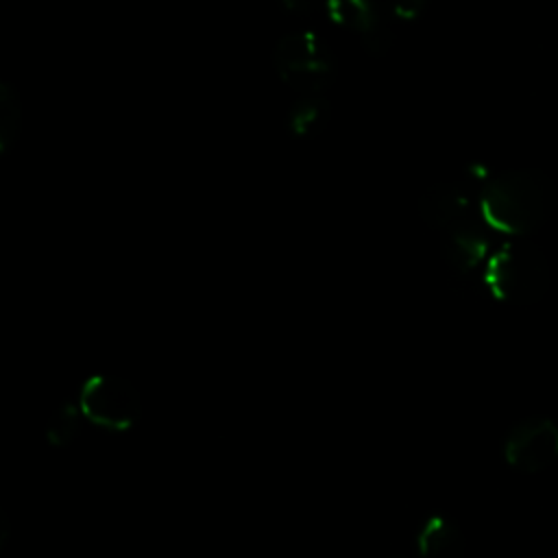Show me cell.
I'll use <instances>...</instances> for the list:
<instances>
[{
  "instance_id": "obj_10",
  "label": "cell",
  "mask_w": 558,
  "mask_h": 558,
  "mask_svg": "<svg viewBox=\"0 0 558 558\" xmlns=\"http://www.w3.org/2000/svg\"><path fill=\"white\" fill-rule=\"evenodd\" d=\"M325 13L333 24L353 31L357 37L384 24V9L366 0H331L325 4Z\"/></svg>"
},
{
  "instance_id": "obj_13",
  "label": "cell",
  "mask_w": 558,
  "mask_h": 558,
  "mask_svg": "<svg viewBox=\"0 0 558 558\" xmlns=\"http://www.w3.org/2000/svg\"><path fill=\"white\" fill-rule=\"evenodd\" d=\"M360 44H362V48H364V52L368 57H375V59L384 57L392 48V44H395V31L384 22L381 26H377L371 33L362 35Z\"/></svg>"
},
{
  "instance_id": "obj_5",
  "label": "cell",
  "mask_w": 558,
  "mask_h": 558,
  "mask_svg": "<svg viewBox=\"0 0 558 558\" xmlns=\"http://www.w3.org/2000/svg\"><path fill=\"white\" fill-rule=\"evenodd\" d=\"M501 453L510 469L541 473L558 460V425L549 416L521 418L506 432Z\"/></svg>"
},
{
  "instance_id": "obj_11",
  "label": "cell",
  "mask_w": 558,
  "mask_h": 558,
  "mask_svg": "<svg viewBox=\"0 0 558 558\" xmlns=\"http://www.w3.org/2000/svg\"><path fill=\"white\" fill-rule=\"evenodd\" d=\"M85 421L87 418H85L83 408H81L76 397L61 401L46 421V429H44L46 442L52 445V447L72 445L78 438Z\"/></svg>"
},
{
  "instance_id": "obj_3",
  "label": "cell",
  "mask_w": 558,
  "mask_h": 558,
  "mask_svg": "<svg viewBox=\"0 0 558 558\" xmlns=\"http://www.w3.org/2000/svg\"><path fill=\"white\" fill-rule=\"evenodd\" d=\"M482 275L495 299L514 305L538 301L549 283L543 253L532 242L517 238L497 244Z\"/></svg>"
},
{
  "instance_id": "obj_14",
  "label": "cell",
  "mask_w": 558,
  "mask_h": 558,
  "mask_svg": "<svg viewBox=\"0 0 558 558\" xmlns=\"http://www.w3.org/2000/svg\"><path fill=\"white\" fill-rule=\"evenodd\" d=\"M423 7H425L423 2H401V4L388 7L386 11H390V15L397 20H416V17H421Z\"/></svg>"
},
{
  "instance_id": "obj_15",
  "label": "cell",
  "mask_w": 558,
  "mask_h": 558,
  "mask_svg": "<svg viewBox=\"0 0 558 558\" xmlns=\"http://www.w3.org/2000/svg\"><path fill=\"white\" fill-rule=\"evenodd\" d=\"M0 523H2V532H0V547H4L7 543V536H9V519L7 514L0 510Z\"/></svg>"
},
{
  "instance_id": "obj_2",
  "label": "cell",
  "mask_w": 558,
  "mask_h": 558,
  "mask_svg": "<svg viewBox=\"0 0 558 558\" xmlns=\"http://www.w3.org/2000/svg\"><path fill=\"white\" fill-rule=\"evenodd\" d=\"M272 68L301 96H323L338 76V59L331 46L310 28L283 33L275 41Z\"/></svg>"
},
{
  "instance_id": "obj_6",
  "label": "cell",
  "mask_w": 558,
  "mask_h": 558,
  "mask_svg": "<svg viewBox=\"0 0 558 558\" xmlns=\"http://www.w3.org/2000/svg\"><path fill=\"white\" fill-rule=\"evenodd\" d=\"M418 216L427 227L438 231L460 220L480 218V192L475 194L460 181L434 183L418 198Z\"/></svg>"
},
{
  "instance_id": "obj_16",
  "label": "cell",
  "mask_w": 558,
  "mask_h": 558,
  "mask_svg": "<svg viewBox=\"0 0 558 558\" xmlns=\"http://www.w3.org/2000/svg\"><path fill=\"white\" fill-rule=\"evenodd\" d=\"M388 558H405V556H388Z\"/></svg>"
},
{
  "instance_id": "obj_12",
  "label": "cell",
  "mask_w": 558,
  "mask_h": 558,
  "mask_svg": "<svg viewBox=\"0 0 558 558\" xmlns=\"http://www.w3.org/2000/svg\"><path fill=\"white\" fill-rule=\"evenodd\" d=\"M24 109L20 89L11 81L0 83V155H9L20 142Z\"/></svg>"
},
{
  "instance_id": "obj_1",
  "label": "cell",
  "mask_w": 558,
  "mask_h": 558,
  "mask_svg": "<svg viewBox=\"0 0 558 558\" xmlns=\"http://www.w3.org/2000/svg\"><path fill=\"white\" fill-rule=\"evenodd\" d=\"M554 203V183L543 172L510 170L480 190V218L490 231L521 238L547 220Z\"/></svg>"
},
{
  "instance_id": "obj_8",
  "label": "cell",
  "mask_w": 558,
  "mask_h": 558,
  "mask_svg": "<svg viewBox=\"0 0 558 558\" xmlns=\"http://www.w3.org/2000/svg\"><path fill=\"white\" fill-rule=\"evenodd\" d=\"M414 549L416 558H464L466 541L453 517L432 512L416 527Z\"/></svg>"
},
{
  "instance_id": "obj_9",
  "label": "cell",
  "mask_w": 558,
  "mask_h": 558,
  "mask_svg": "<svg viewBox=\"0 0 558 558\" xmlns=\"http://www.w3.org/2000/svg\"><path fill=\"white\" fill-rule=\"evenodd\" d=\"M331 120V105L325 96H301L286 113V126L294 137H316Z\"/></svg>"
},
{
  "instance_id": "obj_4",
  "label": "cell",
  "mask_w": 558,
  "mask_h": 558,
  "mask_svg": "<svg viewBox=\"0 0 558 558\" xmlns=\"http://www.w3.org/2000/svg\"><path fill=\"white\" fill-rule=\"evenodd\" d=\"M76 399L85 418L109 432H124L142 416V399L137 388L120 375L96 373L87 377Z\"/></svg>"
},
{
  "instance_id": "obj_7",
  "label": "cell",
  "mask_w": 558,
  "mask_h": 558,
  "mask_svg": "<svg viewBox=\"0 0 558 558\" xmlns=\"http://www.w3.org/2000/svg\"><path fill=\"white\" fill-rule=\"evenodd\" d=\"M495 248L497 246L493 244L490 229L482 222V218L460 220L440 231L442 259L460 275H469L480 266L484 270Z\"/></svg>"
}]
</instances>
